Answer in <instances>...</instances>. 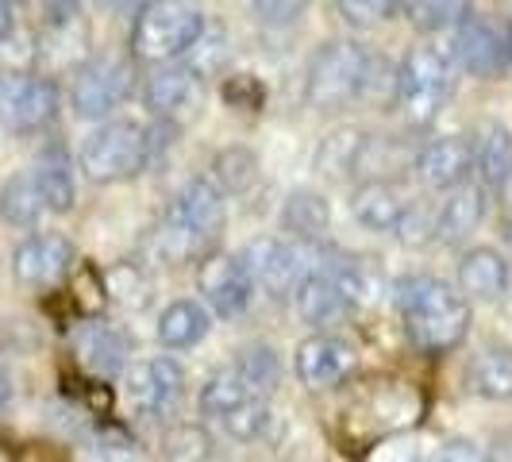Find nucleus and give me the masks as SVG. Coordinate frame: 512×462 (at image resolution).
Here are the masks:
<instances>
[{
  "instance_id": "nucleus-11",
  "label": "nucleus",
  "mask_w": 512,
  "mask_h": 462,
  "mask_svg": "<svg viewBox=\"0 0 512 462\" xmlns=\"http://www.w3.org/2000/svg\"><path fill=\"white\" fill-rule=\"evenodd\" d=\"M143 101L158 120H170L181 128L197 116V108L205 101V77L178 62H162L143 85Z\"/></svg>"
},
{
  "instance_id": "nucleus-39",
  "label": "nucleus",
  "mask_w": 512,
  "mask_h": 462,
  "mask_svg": "<svg viewBox=\"0 0 512 462\" xmlns=\"http://www.w3.org/2000/svg\"><path fill=\"white\" fill-rule=\"evenodd\" d=\"M308 0H255V16L266 27H289L305 16Z\"/></svg>"
},
{
  "instance_id": "nucleus-26",
  "label": "nucleus",
  "mask_w": 512,
  "mask_h": 462,
  "mask_svg": "<svg viewBox=\"0 0 512 462\" xmlns=\"http://www.w3.org/2000/svg\"><path fill=\"white\" fill-rule=\"evenodd\" d=\"M466 385L489 397V401H512V351L509 347H486L466 366Z\"/></svg>"
},
{
  "instance_id": "nucleus-43",
  "label": "nucleus",
  "mask_w": 512,
  "mask_h": 462,
  "mask_svg": "<svg viewBox=\"0 0 512 462\" xmlns=\"http://www.w3.org/2000/svg\"><path fill=\"white\" fill-rule=\"evenodd\" d=\"M8 397H12V378L4 374V366H0V409L8 405Z\"/></svg>"
},
{
  "instance_id": "nucleus-33",
  "label": "nucleus",
  "mask_w": 512,
  "mask_h": 462,
  "mask_svg": "<svg viewBox=\"0 0 512 462\" xmlns=\"http://www.w3.org/2000/svg\"><path fill=\"white\" fill-rule=\"evenodd\" d=\"M108 301H120L124 308L151 305V282H147V274H143L139 262L116 266V274H112V282H108Z\"/></svg>"
},
{
  "instance_id": "nucleus-9",
  "label": "nucleus",
  "mask_w": 512,
  "mask_h": 462,
  "mask_svg": "<svg viewBox=\"0 0 512 462\" xmlns=\"http://www.w3.org/2000/svg\"><path fill=\"white\" fill-rule=\"evenodd\" d=\"M455 62L470 77H482V81H493V77H505L512 66V31L501 24H493L486 16H462L455 24Z\"/></svg>"
},
{
  "instance_id": "nucleus-6",
  "label": "nucleus",
  "mask_w": 512,
  "mask_h": 462,
  "mask_svg": "<svg viewBox=\"0 0 512 462\" xmlns=\"http://www.w3.org/2000/svg\"><path fill=\"white\" fill-rule=\"evenodd\" d=\"M324 251L328 247L320 239H255L239 251V262L247 278L270 297H293L297 285L316 274Z\"/></svg>"
},
{
  "instance_id": "nucleus-29",
  "label": "nucleus",
  "mask_w": 512,
  "mask_h": 462,
  "mask_svg": "<svg viewBox=\"0 0 512 462\" xmlns=\"http://www.w3.org/2000/svg\"><path fill=\"white\" fill-rule=\"evenodd\" d=\"M0 216L12 228H35L47 216V201H43V193H39L31 174H16L0 189Z\"/></svg>"
},
{
  "instance_id": "nucleus-31",
  "label": "nucleus",
  "mask_w": 512,
  "mask_h": 462,
  "mask_svg": "<svg viewBox=\"0 0 512 462\" xmlns=\"http://www.w3.org/2000/svg\"><path fill=\"white\" fill-rule=\"evenodd\" d=\"M70 301L85 320H97L104 308H108V278L93 262H81L70 274Z\"/></svg>"
},
{
  "instance_id": "nucleus-15",
  "label": "nucleus",
  "mask_w": 512,
  "mask_h": 462,
  "mask_svg": "<svg viewBox=\"0 0 512 462\" xmlns=\"http://www.w3.org/2000/svg\"><path fill=\"white\" fill-rule=\"evenodd\" d=\"M128 393L131 405L147 416H162L181 401L185 393V370L174 359L158 355V359H143L128 370Z\"/></svg>"
},
{
  "instance_id": "nucleus-14",
  "label": "nucleus",
  "mask_w": 512,
  "mask_h": 462,
  "mask_svg": "<svg viewBox=\"0 0 512 462\" xmlns=\"http://www.w3.org/2000/svg\"><path fill=\"white\" fill-rule=\"evenodd\" d=\"M293 366H297L301 385H308V389H335V385H343L359 370V351L339 335L320 332L308 335L305 343L297 347Z\"/></svg>"
},
{
  "instance_id": "nucleus-23",
  "label": "nucleus",
  "mask_w": 512,
  "mask_h": 462,
  "mask_svg": "<svg viewBox=\"0 0 512 462\" xmlns=\"http://www.w3.org/2000/svg\"><path fill=\"white\" fill-rule=\"evenodd\" d=\"M282 228L293 239H324L332 228V205L316 189H293L282 205Z\"/></svg>"
},
{
  "instance_id": "nucleus-40",
  "label": "nucleus",
  "mask_w": 512,
  "mask_h": 462,
  "mask_svg": "<svg viewBox=\"0 0 512 462\" xmlns=\"http://www.w3.org/2000/svg\"><path fill=\"white\" fill-rule=\"evenodd\" d=\"M439 462H489V459L478 443H470V439H451V443H443Z\"/></svg>"
},
{
  "instance_id": "nucleus-25",
  "label": "nucleus",
  "mask_w": 512,
  "mask_h": 462,
  "mask_svg": "<svg viewBox=\"0 0 512 462\" xmlns=\"http://www.w3.org/2000/svg\"><path fill=\"white\" fill-rule=\"evenodd\" d=\"M366 139H370V135L359 131V128L328 131V135L320 139V147H316V170L332 181H343L347 174H359Z\"/></svg>"
},
{
  "instance_id": "nucleus-13",
  "label": "nucleus",
  "mask_w": 512,
  "mask_h": 462,
  "mask_svg": "<svg viewBox=\"0 0 512 462\" xmlns=\"http://www.w3.org/2000/svg\"><path fill=\"white\" fill-rule=\"evenodd\" d=\"M197 289L205 293L208 308L224 320H235L243 316L247 305H251V293H255V282L247 278L239 255H220V251H208L201 258V270H197Z\"/></svg>"
},
{
  "instance_id": "nucleus-37",
  "label": "nucleus",
  "mask_w": 512,
  "mask_h": 462,
  "mask_svg": "<svg viewBox=\"0 0 512 462\" xmlns=\"http://www.w3.org/2000/svg\"><path fill=\"white\" fill-rule=\"evenodd\" d=\"M397 0H335L339 16L351 27H378L393 12Z\"/></svg>"
},
{
  "instance_id": "nucleus-44",
  "label": "nucleus",
  "mask_w": 512,
  "mask_h": 462,
  "mask_svg": "<svg viewBox=\"0 0 512 462\" xmlns=\"http://www.w3.org/2000/svg\"><path fill=\"white\" fill-rule=\"evenodd\" d=\"M4 4H12V8H16V4H24V0H4Z\"/></svg>"
},
{
  "instance_id": "nucleus-16",
  "label": "nucleus",
  "mask_w": 512,
  "mask_h": 462,
  "mask_svg": "<svg viewBox=\"0 0 512 462\" xmlns=\"http://www.w3.org/2000/svg\"><path fill=\"white\" fill-rule=\"evenodd\" d=\"M470 174L486 189H505L512 181V131L505 124L486 120L470 135Z\"/></svg>"
},
{
  "instance_id": "nucleus-46",
  "label": "nucleus",
  "mask_w": 512,
  "mask_h": 462,
  "mask_svg": "<svg viewBox=\"0 0 512 462\" xmlns=\"http://www.w3.org/2000/svg\"><path fill=\"white\" fill-rule=\"evenodd\" d=\"M66 4H74V0H66Z\"/></svg>"
},
{
  "instance_id": "nucleus-4",
  "label": "nucleus",
  "mask_w": 512,
  "mask_h": 462,
  "mask_svg": "<svg viewBox=\"0 0 512 462\" xmlns=\"http://www.w3.org/2000/svg\"><path fill=\"white\" fill-rule=\"evenodd\" d=\"M151 162V143H147V128H139L135 120H108L93 131L81 154L77 166L81 174L93 185H116V181L139 178Z\"/></svg>"
},
{
  "instance_id": "nucleus-38",
  "label": "nucleus",
  "mask_w": 512,
  "mask_h": 462,
  "mask_svg": "<svg viewBox=\"0 0 512 462\" xmlns=\"http://www.w3.org/2000/svg\"><path fill=\"white\" fill-rule=\"evenodd\" d=\"M166 455L174 462H201L208 455V439L201 428H174L170 436H166Z\"/></svg>"
},
{
  "instance_id": "nucleus-35",
  "label": "nucleus",
  "mask_w": 512,
  "mask_h": 462,
  "mask_svg": "<svg viewBox=\"0 0 512 462\" xmlns=\"http://www.w3.org/2000/svg\"><path fill=\"white\" fill-rule=\"evenodd\" d=\"M470 12V0H412V24L420 31L455 27Z\"/></svg>"
},
{
  "instance_id": "nucleus-7",
  "label": "nucleus",
  "mask_w": 512,
  "mask_h": 462,
  "mask_svg": "<svg viewBox=\"0 0 512 462\" xmlns=\"http://www.w3.org/2000/svg\"><path fill=\"white\" fill-rule=\"evenodd\" d=\"M451 97V66L436 47H412L397 66V104L412 124H432Z\"/></svg>"
},
{
  "instance_id": "nucleus-18",
  "label": "nucleus",
  "mask_w": 512,
  "mask_h": 462,
  "mask_svg": "<svg viewBox=\"0 0 512 462\" xmlns=\"http://www.w3.org/2000/svg\"><path fill=\"white\" fill-rule=\"evenodd\" d=\"M451 197L443 201L436 216V239L443 243H462V239H470L478 224H482V216H486V185H478V181H462L455 189H447Z\"/></svg>"
},
{
  "instance_id": "nucleus-3",
  "label": "nucleus",
  "mask_w": 512,
  "mask_h": 462,
  "mask_svg": "<svg viewBox=\"0 0 512 462\" xmlns=\"http://www.w3.org/2000/svg\"><path fill=\"white\" fill-rule=\"evenodd\" d=\"M205 12L197 0H147L135 12L131 27V51L139 62H174L193 51V43L205 35Z\"/></svg>"
},
{
  "instance_id": "nucleus-28",
  "label": "nucleus",
  "mask_w": 512,
  "mask_h": 462,
  "mask_svg": "<svg viewBox=\"0 0 512 462\" xmlns=\"http://www.w3.org/2000/svg\"><path fill=\"white\" fill-rule=\"evenodd\" d=\"M251 397H262V393L251 389V382L239 374V366H228V370H216L205 382V389H201V412L212 416V420H224V416H231Z\"/></svg>"
},
{
  "instance_id": "nucleus-1",
  "label": "nucleus",
  "mask_w": 512,
  "mask_h": 462,
  "mask_svg": "<svg viewBox=\"0 0 512 462\" xmlns=\"http://www.w3.org/2000/svg\"><path fill=\"white\" fill-rule=\"evenodd\" d=\"M228 228V205L220 185L208 178H193L166 212V220L147 235V258L162 266H181L205 258L216 239Z\"/></svg>"
},
{
  "instance_id": "nucleus-17",
  "label": "nucleus",
  "mask_w": 512,
  "mask_h": 462,
  "mask_svg": "<svg viewBox=\"0 0 512 462\" xmlns=\"http://www.w3.org/2000/svg\"><path fill=\"white\" fill-rule=\"evenodd\" d=\"M412 170H416V178L424 181L428 189H436V193L455 189V185H462V181L470 178V139L451 135V139L428 143L424 151L416 154Z\"/></svg>"
},
{
  "instance_id": "nucleus-34",
  "label": "nucleus",
  "mask_w": 512,
  "mask_h": 462,
  "mask_svg": "<svg viewBox=\"0 0 512 462\" xmlns=\"http://www.w3.org/2000/svg\"><path fill=\"white\" fill-rule=\"evenodd\" d=\"M220 424L228 428L231 439L251 443V439H258L266 428H270V405H266V397H251V401H243L231 416H224Z\"/></svg>"
},
{
  "instance_id": "nucleus-10",
  "label": "nucleus",
  "mask_w": 512,
  "mask_h": 462,
  "mask_svg": "<svg viewBox=\"0 0 512 462\" xmlns=\"http://www.w3.org/2000/svg\"><path fill=\"white\" fill-rule=\"evenodd\" d=\"M77 266L74 243L58 231H39V235H27L24 243L16 247L12 255V274L16 282L31 285V289H51L62 285Z\"/></svg>"
},
{
  "instance_id": "nucleus-8",
  "label": "nucleus",
  "mask_w": 512,
  "mask_h": 462,
  "mask_svg": "<svg viewBox=\"0 0 512 462\" xmlns=\"http://www.w3.org/2000/svg\"><path fill=\"white\" fill-rule=\"evenodd\" d=\"M131 93H135V66L120 54H97V58H85L74 70L70 104H74L77 120H104V116H112V108L128 101Z\"/></svg>"
},
{
  "instance_id": "nucleus-32",
  "label": "nucleus",
  "mask_w": 512,
  "mask_h": 462,
  "mask_svg": "<svg viewBox=\"0 0 512 462\" xmlns=\"http://www.w3.org/2000/svg\"><path fill=\"white\" fill-rule=\"evenodd\" d=\"M239 374L251 382L255 393H270L274 385L282 382V362H278V351L274 347H266V343H255V347H243L239 351Z\"/></svg>"
},
{
  "instance_id": "nucleus-21",
  "label": "nucleus",
  "mask_w": 512,
  "mask_h": 462,
  "mask_svg": "<svg viewBox=\"0 0 512 462\" xmlns=\"http://www.w3.org/2000/svg\"><path fill=\"white\" fill-rule=\"evenodd\" d=\"M293 301H297V312L305 316V324L312 328H328V324H339V320H347L355 305L339 293V285L316 266V274H308L305 282L297 285V293H293Z\"/></svg>"
},
{
  "instance_id": "nucleus-22",
  "label": "nucleus",
  "mask_w": 512,
  "mask_h": 462,
  "mask_svg": "<svg viewBox=\"0 0 512 462\" xmlns=\"http://www.w3.org/2000/svg\"><path fill=\"white\" fill-rule=\"evenodd\" d=\"M31 178H35L43 201H47V212H70V208H74V201H77L74 162H70V154L62 151L58 143L39 154Z\"/></svg>"
},
{
  "instance_id": "nucleus-41",
  "label": "nucleus",
  "mask_w": 512,
  "mask_h": 462,
  "mask_svg": "<svg viewBox=\"0 0 512 462\" xmlns=\"http://www.w3.org/2000/svg\"><path fill=\"white\" fill-rule=\"evenodd\" d=\"M224 97H228L231 104H247V108H258V101H262V89L255 85V77H235L228 89H224Z\"/></svg>"
},
{
  "instance_id": "nucleus-30",
  "label": "nucleus",
  "mask_w": 512,
  "mask_h": 462,
  "mask_svg": "<svg viewBox=\"0 0 512 462\" xmlns=\"http://www.w3.org/2000/svg\"><path fill=\"white\" fill-rule=\"evenodd\" d=\"M212 178L220 185V193H228V197H247L258 185L255 151H247V147H228V151H220L216 162H212Z\"/></svg>"
},
{
  "instance_id": "nucleus-2",
  "label": "nucleus",
  "mask_w": 512,
  "mask_h": 462,
  "mask_svg": "<svg viewBox=\"0 0 512 462\" xmlns=\"http://www.w3.org/2000/svg\"><path fill=\"white\" fill-rule=\"evenodd\" d=\"M393 301L405 320L409 343L428 359L451 355L470 332V301L432 274L401 278L393 285Z\"/></svg>"
},
{
  "instance_id": "nucleus-24",
  "label": "nucleus",
  "mask_w": 512,
  "mask_h": 462,
  "mask_svg": "<svg viewBox=\"0 0 512 462\" xmlns=\"http://www.w3.org/2000/svg\"><path fill=\"white\" fill-rule=\"evenodd\" d=\"M401 193L389 185V181H362L351 197V216L359 220L362 228L370 231H393V224L401 220Z\"/></svg>"
},
{
  "instance_id": "nucleus-27",
  "label": "nucleus",
  "mask_w": 512,
  "mask_h": 462,
  "mask_svg": "<svg viewBox=\"0 0 512 462\" xmlns=\"http://www.w3.org/2000/svg\"><path fill=\"white\" fill-rule=\"evenodd\" d=\"M208 312L197 301H174V305L162 308L158 316V343L170 347V351H185V347H197L208 335Z\"/></svg>"
},
{
  "instance_id": "nucleus-12",
  "label": "nucleus",
  "mask_w": 512,
  "mask_h": 462,
  "mask_svg": "<svg viewBox=\"0 0 512 462\" xmlns=\"http://www.w3.org/2000/svg\"><path fill=\"white\" fill-rule=\"evenodd\" d=\"M0 112L20 135L47 131L58 116V85L43 74H16L0 89Z\"/></svg>"
},
{
  "instance_id": "nucleus-45",
  "label": "nucleus",
  "mask_w": 512,
  "mask_h": 462,
  "mask_svg": "<svg viewBox=\"0 0 512 462\" xmlns=\"http://www.w3.org/2000/svg\"><path fill=\"white\" fill-rule=\"evenodd\" d=\"M505 235H509V239H512V220H509V231H505Z\"/></svg>"
},
{
  "instance_id": "nucleus-36",
  "label": "nucleus",
  "mask_w": 512,
  "mask_h": 462,
  "mask_svg": "<svg viewBox=\"0 0 512 462\" xmlns=\"http://www.w3.org/2000/svg\"><path fill=\"white\" fill-rule=\"evenodd\" d=\"M393 235L405 247H424V243L436 239V216L420 205H405L401 208V220L393 224Z\"/></svg>"
},
{
  "instance_id": "nucleus-20",
  "label": "nucleus",
  "mask_w": 512,
  "mask_h": 462,
  "mask_svg": "<svg viewBox=\"0 0 512 462\" xmlns=\"http://www.w3.org/2000/svg\"><path fill=\"white\" fill-rule=\"evenodd\" d=\"M509 289V262L493 247H474L459 262V293L474 301H497Z\"/></svg>"
},
{
  "instance_id": "nucleus-42",
  "label": "nucleus",
  "mask_w": 512,
  "mask_h": 462,
  "mask_svg": "<svg viewBox=\"0 0 512 462\" xmlns=\"http://www.w3.org/2000/svg\"><path fill=\"white\" fill-rule=\"evenodd\" d=\"M12 31H16V16H12V4H4V0H0V43H4V39H8Z\"/></svg>"
},
{
  "instance_id": "nucleus-19",
  "label": "nucleus",
  "mask_w": 512,
  "mask_h": 462,
  "mask_svg": "<svg viewBox=\"0 0 512 462\" xmlns=\"http://www.w3.org/2000/svg\"><path fill=\"white\" fill-rule=\"evenodd\" d=\"M128 355H131L128 335L116 332L112 324L93 320V324H85L81 335H77V362L85 370H93L97 378H116L128 366Z\"/></svg>"
},
{
  "instance_id": "nucleus-5",
  "label": "nucleus",
  "mask_w": 512,
  "mask_h": 462,
  "mask_svg": "<svg viewBox=\"0 0 512 462\" xmlns=\"http://www.w3.org/2000/svg\"><path fill=\"white\" fill-rule=\"evenodd\" d=\"M366 74H370V54L351 39H332L312 54L305 77V101L320 112L347 108L366 93Z\"/></svg>"
}]
</instances>
